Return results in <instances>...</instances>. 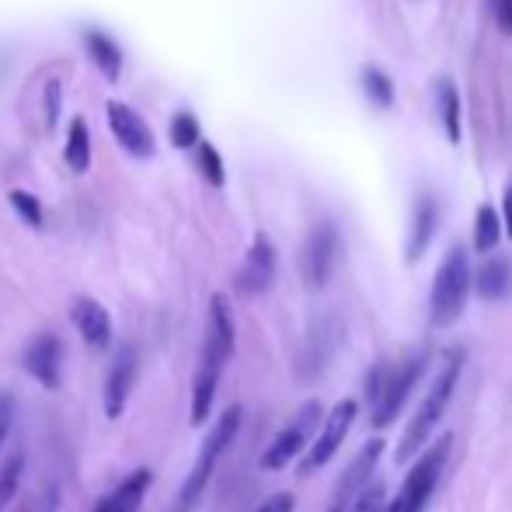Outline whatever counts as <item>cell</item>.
Returning a JSON list of instances; mask_svg holds the SVG:
<instances>
[{"label": "cell", "instance_id": "obj_6", "mask_svg": "<svg viewBox=\"0 0 512 512\" xmlns=\"http://www.w3.org/2000/svg\"><path fill=\"white\" fill-rule=\"evenodd\" d=\"M317 425H321V405H317V401H310V405L300 408V415L293 418V422L286 425V429L279 432L276 439H272L269 450L262 453V467H265V471H283V467L290 464V460L297 457V453L304 450L307 443H314Z\"/></svg>", "mask_w": 512, "mask_h": 512}, {"label": "cell", "instance_id": "obj_9", "mask_svg": "<svg viewBox=\"0 0 512 512\" xmlns=\"http://www.w3.org/2000/svg\"><path fill=\"white\" fill-rule=\"evenodd\" d=\"M422 373H425V359L422 356H411V359H405V363H398V370H394L391 387H387L384 401H380V405L370 411L373 429H387V425H391L394 418L401 415V408L408 405L411 391H415V384L422 380Z\"/></svg>", "mask_w": 512, "mask_h": 512}, {"label": "cell", "instance_id": "obj_7", "mask_svg": "<svg viewBox=\"0 0 512 512\" xmlns=\"http://www.w3.org/2000/svg\"><path fill=\"white\" fill-rule=\"evenodd\" d=\"M338 262V230L331 223H317L307 234L304 251H300V276L310 290H321L331 279Z\"/></svg>", "mask_w": 512, "mask_h": 512}, {"label": "cell", "instance_id": "obj_15", "mask_svg": "<svg viewBox=\"0 0 512 512\" xmlns=\"http://www.w3.org/2000/svg\"><path fill=\"white\" fill-rule=\"evenodd\" d=\"M133 380H136L133 349H119V356H115L112 370H108V380H105V415L108 418L122 415V408H126V401H129V391H133Z\"/></svg>", "mask_w": 512, "mask_h": 512}, {"label": "cell", "instance_id": "obj_24", "mask_svg": "<svg viewBox=\"0 0 512 512\" xmlns=\"http://www.w3.org/2000/svg\"><path fill=\"white\" fill-rule=\"evenodd\" d=\"M21 474H25V457H21V453H11V457L4 460V467H0V512L11 506L14 495H18Z\"/></svg>", "mask_w": 512, "mask_h": 512}, {"label": "cell", "instance_id": "obj_37", "mask_svg": "<svg viewBox=\"0 0 512 512\" xmlns=\"http://www.w3.org/2000/svg\"><path fill=\"white\" fill-rule=\"evenodd\" d=\"M18 512H32V509H18Z\"/></svg>", "mask_w": 512, "mask_h": 512}, {"label": "cell", "instance_id": "obj_13", "mask_svg": "<svg viewBox=\"0 0 512 512\" xmlns=\"http://www.w3.org/2000/svg\"><path fill=\"white\" fill-rule=\"evenodd\" d=\"M380 453H384V439H380V436H373L370 443H363V450L352 457V464L345 467V474L338 478L335 502H345V506H349V502L356 499L366 485H370V474H373V467H377Z\"/></svg>", "mask_w": 512, "mask_h": 512}, {"label": "cell", "instance_id": "obj_14", "mask_svg": "<svg viewBox=\"0 0 512 512\" xmlns=\"http://www.w3.org/2000/svg\"><path fill=\"white\" fill-rule=\"evenodd\" d=\"M70 317H74L81 338L91 345V349H108L112 342V314L91 297H77L74 307H70Z\"/></svg>", "mask_w": 512, "mask_h": 512}, {"label": "cell", "instance_id": "obj_25", "mask_svg": "<svg viewBox=\"0 0 512 512\" xmlns=\"http://www.w3.org/2000/svg\"><path fill=\"white\" fill-rule=\"evenodd\" d=\"M363 91L377 108H391L394 105V84H391V77H387L384 70L366 67L363 70Z\"/></svg>", "mask_w": 512, "mask_h": 512}, {"label": "cell", "instance_id": "obj_12", "mask_svg": "<svg viewBox=\"0 0 512 512\" xmlns=\"http://www.w3.org/2000/svg\"><path fill=\"white\" fill-rule=\"evenodd\" d=\"M25 370L39 380L42 387L56 391L60 387V370H63V342L56 335H39L25 349Z\"/></svg>", "mask_w": 512, "mask_h": 512}, {"label": "cell", "instance_id": "obj_18", "mask_svg": "<svg viewBox=\"0 0 512 512\" xmlns=\"http://www.w3.org/2000/svg\"><path fill=\"white\" fill-rule=\"evenodd\" d=\"M474 286H478L481 300H502L512 286V265L506 258H488L474 276Z\"/></svg>", "mask_w": 512, "mask_h": 512}, {"label": "cell", "instance_id": "obj_31", "mask_svg": "<svg viewBox=\"0 0 512 512\" xmlns=\"http://www.w3.org/2000/svg\"><path fill=\"white\" fill-rule=\"evenodd\" d=\"M488 7H492L495 25H499L506 35H512V0H488Z\"/></svg>", "mask_w": 512, "mask_h": 512}, {"label": "cell", "instance_id": "obj_11", "mask_svg": "<svg viewBox=\"0 0 512 512\" xmlns=\"http://www.w3.org/2000/svg\"><path fill=\"white\" fill-rule=\"evenodd\" d=\"M105 112H108V126H112L115 140L122 143V150H129L133 157L154 154V133H150V126L133 112V108L122 105V102H108Z\"/></svg>", "mask_w": 512, "mask_h": 512}, {"label": "cell", "instance_id": "obj_23", "mask_svg": "<svg viewBox=\"0 0 512 512\" xmlns=\"http://www.w3.org/2000/svg\"><path fill=\"white\" fill-rule=\"evenodd\" d=\"M502 230H506V223L499 220V213L492 206H481L474 216V248L495 251V244L502 241Z\"/></svg>", "mask_w": 512, "mask_h": 512}, {"label": "cell", "instance_id": "obj_32", "mask_svg": "<svg viewBox=\"0 0 512 512\" xmlns=\"http://www.w3.org/2000/svg\"><path fill=\"white\" fill-rule=\"evenodd\" d=\"M14 422V394H0V446H4L7 432Z\"/></svg>", "mask_w": 512, "mask_h": 512}, {"label": "cell", "instance_id": "obj_16", "mask_svg": "<svg viewBox=\"0 0 512 512\" xmlns=\"http://www.w3.org/2000/svg\"><path fill=\"white\" fill-rule=\"evenodd\" d=\"M436 223H439V206L432 196H422L415 203V213H411V230H408V262L415 265L418 258L425 255L429 248L432 234H436Z\"/></svg>", "mask_w": 512, "mask_h": 512}, {"label": "cell", "instance_id": "obj_34", "mask_svg": "<svg viewBox=\"0 0 512 512\" xmlns=\"http://www.w3.org/2000/svg\"><path fill=\"white\" fill-rule=\"evenodd\" d=\"M56 509H60V488L49 485L46 488V499H42V512H56Z\"/></svg>", "mask_w": 512, "mask_h": 512}, {"label": "cell", "instance_id": "obj_5", "mask_svg": "<svg viewBox=\"0 0 512 512\" xmlns=\"http://www.w3.org/2000/svg\"><path fill=\"white\" fill-rule=\"evenodd\" d=\"M356 415H359L356 401H338V405L328 411V418L321 422V432L314 436L304 464H300V478H310L314 471H321V467L328 464L338 450H342V443H345V436H349Z\"/></svg>", "mask_w": 512, "mask_h": 512}, {"label": "cell", "instance_id": "obj_17", "mask_svg": "<svg viewBox=\"0 0 512 512\" xmlns=\"http://www.w3.org/2000/svg\"><path fill=\"white\" fill-rule=\"evenodd\" d=\"M150 481H154V474H150V471L129 474V478L122 481V485L115 488L108 499L98 502L95 512H136V509H140V502H143V495H147Z\"/></svg>", "mask_w": 512, "mask_h": 512}, {"label": "cell", "instance_id": "obj_4", "mask_svg": "<svg viewBox=\"0 0 512 512\" xmlns=\"http://www.w3.org/2000/svg\"><path fill=\"white\" fill-rule=\"evenodd\" d=\"M237 429H241V405H230L227 411H223L220 418H216L213 432H209V436H206V443H203V450H199L196 467H192V471H189V478H185L182 495H178V512L192 509V506H196V502H199V495L206 492L209 478H213V467H216V460H220L223 453H227V446L234 443Z\"/></svg>", "mask_w": 512, "mask_h": 512}, {"label": "cell", "instance_id": "obj_35", "mask_svg": "<svg viewBox=\"0 0 512 512\" xmlns=\"http://www.w3.org/2000/svg\"><path fill=\"white\" fill-rule=\"evenodd\" d=\"M502 209H506V230H509V237H512V182L506 185V203H502Z\"/></svg>", "mask_w": 512, "mask_h": 512}, {"label": "cell", "instance_id": "obj_26", "mask_svg": "<svg viewBox=\"0 0 512 512\" xmlns=\"http://www.w3.org/2000/svg\"><path fill=\"white\" fill-rule=\"evenodd\" d=\"M171 143H175L178 150H189L199 143V122L192 112H178L175 119H171Z\"/></svg>", "mask_w": 512, "mask_h": 512}, {"label": "cell", "instance_id": "obj_29", "mask_svg": "<svg viewBox=\"0 0 512 512\" xmlns=\"http://www.w3.org/2000/svg\"><path fill=\"white\" fill-rule=\"evenodd\" d=\"M199 168H203L209 185H223V178H227L223 175V161H220V154H216L213 143H199Z\"/></svg>", "mask_w": 512, "mask_h": 512}, {"label": "cell", "instance_id": "obj_22", "mask_svg": "<svg viewBox=\"0 0 512 512\" xmlns=\"http://www.w3.org/2000/svg\"><path fill=\"white\" fill-rule=\"evenodd\" d=\"M67 164L70 171L84 175L91 168V129L84 119H74L70 122V136H67Z\"/></svg>", "mask_w": 512, "mask_h": 512}, {"label": "cell", "instance_id": "obj_33", "mask_svg": "<svg viewBox=\"0 0 512 512\" xmlns=\"http://www.w3.org/2000/svg\"><path fill=\"white\" fill-rule=\"evenodd\" d=\"M293 506H297V499H293L290 492H279V495H272L269 502H262L255 512H293Z\"/></svg>", "mask_w": 512, "mask_h": 512}, {"label": "cell", "instance_id": "obj_1", "mask_svg": "<svg viewBox=\"0 0 512 512\" xmlns=\"http://www.w3.org/2000/svg\"><path fill=\"white\" fill-rule=\"evenodd\" d=\"M460 370H464V349H450L443 356V363H439L436 380H432L429 391H425V398H422V405H418L415 418L408 422L405 436H401L398 464H408V460H415L418 453L429 446V436L436 432L439 418L446 415V405H450L453 391H457Z\"/></svg>", "mask_w": 512, "mask_h": 512}, {"label": "cell", "instance_id": "obj_21", "mask_svg": "<svg viewBox=\"0 0 512 512\" xmlns=\"http://www.w3.org/2000/svg\"><path fill=\"white\" fill-rule=\"evenodd\" d=\"M88 53L91 60L98 63V70L108 77V81H119L122 74V53L105 32H88Z\"/></svg>", "mask_w": 512, "mask_h": 512}, {"label": "cell", "instance_id": "obj_10", "mask_svg": "<svg viewBox=\"0 0 512 512\" xmlns=\"http://www.w3.org/2000/svg\"><path fill=\"white\" fill-rule=\"evenodd\" d=\"M272 279H276V248H272L269 237L258 234L255 241H251L248 255H244L241 272H237V293L258 297V293L269 290Z\"/></svg>", "mask_w": 512, "mask_h": 512}, {"label": "cell", "instance_id": "obj_8", "mask_svg": "<svg viewBox=\"0 0 512 512\" xmlns=\"http://www.w3.org/2000/svg\"><path fill=\"white\" fill-rule=\"evenodd\" d=\"M237 345V331H234V310H230V300L223 293H216L209 300V324H206V342H203V366H213V370H223L234 356Z\"/></svg>", "mask_w": 512, "mask_h": 512}, {"label": "cell", "instance_id": "obj_2", "mask_svg": "<svg viewBox=\"0 0 512 512\" xmlns=\"http://www.w3.org/2000/svg\"><path fill=\"white\" fill-rule=\"evenodd\" d=\"M450 450H453V432H446L436 443L425 446L415 457V464H411V471L405 474V485L398 488V499L387 506V512H425L439 478H443V471H446Z\"/></svg>", "mask_w": 512, "mask_h": 512}, {"label": "cell", "instance_id": "obj_30", "mask_svg": "<svg viewBox=\"0 0 512 512\" xmlns=\"http://www.w3.org/2000/svg\"><path fill=\"white\" fill-rule=\"evenodd\" d=\"M60 108H63V88H60V81H49L46 84V126L49 129L60 122Z\"/></svg>", "mask_w": 512, "mask_h": 512}, {"label": "cell", "instance_id": "obj_27", "mask_svg": "<svg viewBox=\"0 0 512 512\" xmlns=\"http://www.w3.org/2000/svg\"><path fill=\"white\" fill-rule=\"evenodd\" d=\"M387 485H380V481H373V485H366L363 492L352 499V509L349 512H387Z\"/></svg>", "mask_w": 512, "mask_h": 512}, {"label": "cell", "instance_id": "obj_19", "mask_svg": "<svg viewBox=\"0 0 512 512\" xmlns=\"http://www.w3.org/2000/svg\"><path fill=\"white\" fill-rule=\"evenodd\" d=\"M220 373L223 370H213V366L199 363L196 387H192V425H203L206 418H209V411H213L216 387H220Z\"/></svg>", "mask_w": 512, "mask_h": 512}, {"label": "cell", "instance_id": "obj_28", "mask_svg": "<svg viewBox=\"0 0 512 512\" xmlns=\"http://www.w3.org/2000/svg\"><path fill=\"white\" fill-rule=\"evenodd\" d=\"M11 206H14V213H18L21 220L28 223V227H42V203L32 196V192L14 189L11 192Z\"/></svg>", "mask_w": 512, "mask_h": 512}, {"label": "cell", "instance_id": "obj_20", "mask_svg": "<svg viewBox=\"0 0 512 512\" xmlns=\"http://www.w3.org/2000/svg\"><path fill=\"white\" fill-rule=\"evenodd\" d=\"M436 102H439V115H443L446 140L460 143V95L450 77H439L436 81Z\"/></svg>", "mask_w": 512, "mask_h": 512}, {"label": "cell", "instance_id": "obj_3", "mask_svg": "<svg viewBox=\"0 0 512 512\" xmlns=\"http://www.w3.org/2000/svg\"><path fill=\"white\" fill-rule=\"evenodd\" d=\"M471 262H467L464 248H450L439 265L436 279H432V297H429V314L436 328H446L453 324L467 307V297H471Z\"/></svg>", "mask_w": 512, "mask_h": 512}, {"label": "cell", "instance_id": "obj_36", "mask_svg": "<svg viewBox=\"0 0 512 512\" xmlns=\"http://www.w3.org/2000/svg\"><path fill=\"white\" fill-rule=\"evenodd\" d=\"M328 512H349V506H345V502H331Z\"/></svg>", "mask_w": 512, "mask_h": 512}]
</instances>
